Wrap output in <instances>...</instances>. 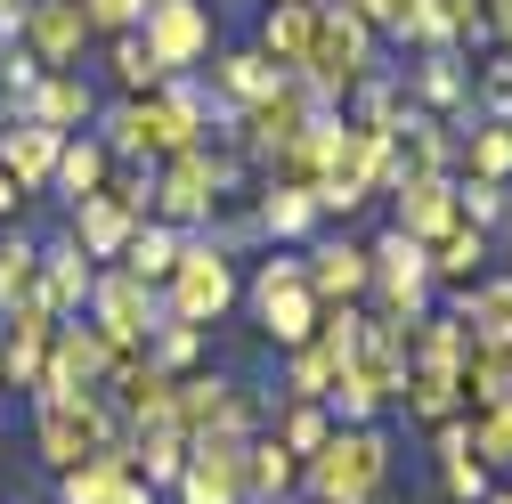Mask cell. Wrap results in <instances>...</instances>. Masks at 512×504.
<instances>
[{
	"label": "cell",
	"instance_id": "cell-30",
	"mask_svg": "<svg viewBox=\"0 0 512 504\" xmlns=\"http://www.w3.org/2000/svg\"><path fill=\"white\" fill-rule=\"evenodd\" d=\"M196 350H204V326H179V318H171V326H155V334H147V358H155L163 374L196 366Z\"/></svg>",
	"mask_w": 512,
	"mask_h": 504
},
{
	"label": "cell",
	"instance_id": "cell-23",
	"mask_svg": "<svg viewBox=\"0 0 512 504\" xmlns=\"http://www.w3.org/2000/svg\"><path fill=\"white\" fill-rule=\"evenodd\" d=\"M82 25H90V17H82V0H41V9H33V41H41L49 66L82 49Z\"/></svg>",
	"mask_w": 512,
	"mask_h": 504
},
{
	"label": "cell",
	"instance_id": "cell-19",
	"mask_svg": "<svg viewBox=\"0 0 512 504\" xmlns=\"http://www.w3.org/2000/svg\"><path fill=\"white\" fill-rule=\"evenodd\" d=\"M0 171H9L17 187H41V179L57 171V131H49V122H25V131H9V139H0Z\"/></svg>",
	"mask_w": 512,
	"mask_h": 504
},
{
	"label": "cell",
	"instance_id": "cell-20",
	"mask_svg": "<svg viewBox=\"0 0 512 504\" xmlns=\"http://www.w3.org/2000/svg\"><path fill=\"white\" fill-rule=\"evenodd\" d=\"M122 472H131V448H98V456H82V464L57 472V504H106V488Z\"/></svg>",
	"mask_w": 512,
	"mask_h": 504
},
{
	"label": "cell",
	"instance_id": "cell-21",
	"mask_svg": "<svg viewBox=\"0 0 512 504\" xmlns=\"http://www.w3.org/2000/svg\"><path fill=\"white\" fill-rule=\"evenodd\" d=\"M309 293L317 301H350V293H366V252L358 244H326V252H309Z\"/></svg>",
	"mask_w": 512,
	"mask_h": 504
},
{
	"label": "cell",
	"instance_id": "cell-43",
	"mask_svg": "<svg viewBox=\"0 0 512 504\" xmlns=\"http://www.w3.org/2000/svg\"><path fill=\"white\" fill-rule=\"evenodd\" d=\"M480 504H512V488H488V496H480Z\"/></svg>",
	"mask_w": 512,
	"mask_h": 504
},
{
	"label": "cell",
	"instance_id": "cell-44",
	"mask_svg": "<svg viewBox=\"0 0 512 504\" xmlns=\"http://www.w3.org/2000/svg\"><path fill=\"white\" fill-rule=\"evenodd\" d=\"M17 9H25V0H0V17H17Z\"/></svg>",
	"mask_w": 512,
	"mask_h": 504
},
{
	"label": "cell",
	"instance_id": "cell-35",
	"mask_svg": "<svg viewBox=\"0 0 512 504\" xmlns=\"http://www.w3.org/2000/svg\"><path fill=\"white\" fill-rule=\"evenodd\" d=\"M228 90H236V98H277L285 74L269 66V57H236V66H228Z\"/></svg>",
	"mask_w": 512,
	"mask_h": 504
},
{
	"label": "cell",
	"instance_id": "cell-13",
	"mask_svg": "<svg viewBox=\"0 0 512 504\" xmlns=\"http://www.w3.org/2000/svg\"><path fill=\"white\" fill-rule=\"evenodd\" d=\"M204 41H212V25H204L196 0H147V49H155V66H163V74L187 66Z\"/></svg>",
	"mask_w": 512,
	"mask_h": 504
},
{
	"label": "cell",
	"instance_id": "cell-40",
	"mask_svg": "<svg viewBox=\"0 0 512 504\" xmlns=\"http://www.w3.org/2000/svg\"><path fill=\"white\" fill-rule=\"evenodd\" d=\"M350 9H358V17H374V25H407L415 0H350Z\"/></svg>",
	"mask_w": 512,
	"mask_h": 504
},
{
	"label": "cell",
	"instance_id": "cell-34",
	"mask_svg": "<svg viewBox=\"0 0 512 504\" xmlns=\"http://www.w3.org/2000/svg\"><path fill=\"white\" fill-rule=\"evenodd\" d=\"M82 114H90V90L82 82H66V74L41 82V122H49V131H57V122H82Z\"/></svg>",
	"mask_w": 512,
	"mask_h": 504
},
{
	"label": "cell",
	"instance_id": "cell-3",
	"mask_svg": "<svg viewBox=\"0 0 512 504\" xmlns=\"http://www.w3.org/2000/svg\"><path fill=\"white\" fill-rule=\"evenodd\" d=\"M366 285L382 293V309H391V318H423V293H431V244H415L407 228H391L382 236L374 252H366Z\"/></svg>",
	"mask_w": 512,
	"mask_h": 504
},
{
	"label": "cell",
	"instance_id": "cell-42",
	"mask_svg": "<svg viewBox=\"0 0 512 504\" xmlns=\"http://www.w3.org/2000/svg\"><path fill=\"white\" fill-rule=\"evenodd\" d=\"M17 196H25V187H17L9 171H0V212H17Z\"/></svg>",
	"mask_w": 512,
	"mask_h": 504
},
{
	"label": "cell",
	"instance_id": "cell-36",
	"mask_svg": "<svg viewBox=\"0 0 512 504\" xmlns=\"http://www.w3.org/2000/svg\"><path fill=\"white\" fill-rule=\"evenodd\" d=\"M456 212H464L472 228L504 220V187H496V179H464V187H456Z\"/></svg>",
	"mask_w": 512,
	"mask_h": 504
},
{
	"label": "cell",
	"instance_id": "cell-8",
	"mask_svg": "<svg viewBox=\"0 0 512 504\" xmlns=\"http://www.w3.org/2000/svg\"><path fill=\"white\" fill-rule=\"evenodd\" d=\"M179 496L187 504H244V439H187L179 464Z\"/></svg>",
	"mask_w": 512,
	"mask_h": 504
},
{
	"label": "cell",
	"instance_id": "cell-15",
	"mask_svg": "<svg viewBox=\"0 0 512 504\" xmlns=\"http://www.w3.org/2000/svg\"><path fill=\"white\" fill-rule=\"evenodd\" d=\"M456 220H464V212H456V187H447L439 171H423V179H399V228H407L415 244H439Z\"/></svg>",
	"mask_w": 512,
	"mask_h": 504
},
{
	"label": "cell",
	"instance_id": "cell-31",
	"mask_svg": "<svg viewBox=\"0 0 512 504\" xmlns=\"http://www.w3.org/2000/svg\"><path fill=\"white\" fill-rule=\"evenodd\" d=\"M309 220H317V196H309V187H277V196L261 204V228H269V236H301Z\"/></svg>",
	"mask_w": 512,
	"mask_h": 504
},
{
	"label": "cell",
	"instance_id": "cell-33",
	"mask_svg": "<svg viewBox=\"0 0 512 504\" xmlns=\"http://www.w3.org/2000/svg\"><path fill=\"white\" fill-rule=\"evenodd\" d=\"M439 480H447V496H456V504H480V496H488V464H480L472 448L439 456Z\"/></svg>",
	"mask_w": 512,
	"mask_h": 504
},
{
	"label": "cell",
	"instance_id": "cell-9",
	"mask_svg": "<svg viewBox=\"0 0 512 504\" xmlns=\"http://www.w3.org/2000/svg\"><path fill=\"white\" fill-rule=\"evenodd\" d=\"M66 318H49L41 301H17L9 318H0V383L17 391H41V366H49V334Z\"/></svg>",
	"mask_w": 512,
	"mask_h": 504
},
{
	"label": "cell",
	"instance_id": "cell-7",
	"mask_svg": "<svg viewBox=\"0 0 512 504\" xmlns=\"http://www.w3.org/2000/svg\"><path fill=\"white\" fill-rule=\"evenodd\" d=\"M90 318H98V334H106L114 350H147V334H155V293H147L131 269H114V277L90 285Z\"/></svg>",
	"mask_w": 512,
	"mask_h": 504
},
{
	"label": "cell",
	"instance_id": "cell-2",
	"mask_svg": "<svg viewBox=\"0 0 512 504\" xmlns=\"http://www.w3.org/2000/svg\"><path fill=\"white\" fill-rule=\"evenodd\" d=\"M163 285H171V318L179 326H212L220 309L236 301V269H228L220 244H179V269Z\"/></svg>",
	"mask_w": 512,
	"mask_h": 504
},
{
	"label": "cell",
	"instance_id": "cell-41",
	"mask_svg": "<svg viewBox=\"0 0 512 504\" xmlns=\"http://www.w3.org/2000/svg\"><path fill=\"white\" fill-rule=\"evenodd\" d=\"M488 106H496V114H512V66H496V74H488Z\"/></svg>",
	"mask_w": 512,
	"mask_h": 504
},
{
	"label": "cell",
	"instance_id": "cell-17",
	"mask_svg": "<svg viewBox=\"0 0 512 504\" xmlns=\"http://www.w3.org/2000/svg\"><path fill=\"white\" fill-rule=\"evenodd\" d=\"M212 187H220V171H212L196 147H187V155H171V179L155 187V196H163L171 220H204V212H212Z\"/></svg>",
	"mask_w": 512,
	"mask_h": 504
},
{
	"label": "cell",
	"instance_id": "cell-29",
	"mask_svg": "<svg viewBox=\"0 0 512 504\" xmlns=\"http://www.w3.org/2000/svg\"><path fill=\"white\" fill-rule=\"evenodd\" d=\"M472 456L496 464V472H512V407H480L472 415Z\"/></svg>",
	"mask_w": 512,
	"mask_h": 504
},
{
	"label": "cell",
	"instance_id": "cell-37",
	"mask_svg": "<svg viewBox=\"0 0 512 504\" xmlns=\"http://www.w3.org/2000/svg\"><path fill=\"white\" fill-rule=\"evenodd\" d=\"M114 74L131 82V90H155V82H163V66H155L147 41H122V49H114Z\"/></svg>",
	"mask_w": 512,
	"mask_h": 504
},
{
	"label": "cell",
	"instance_id": "cell-24",
	"mask_svg": "<svg viewBox=\"0 0 512 504\" xmlns=\"http://www.w3.org/2000/svg\"><path fill=\"white\" fill-rule=\"evenodd\" d=\"M122 269H131L139 285H163V277L179 269V236H171V228H139L131 244H122Z\"/></svg>",
	"mask_w": 512,
	"mask_h": 504
},
{
	"label": "cell",
	"instance_id": "cell-10",
	"mask_svg": "<svg viewBox=\"0 0 512 504\" xmlns=\"http://www.w3.org/2000/svg\"><path fill=\"white\" fill-rule=\"evenodd\" d=\"M366 66V17L358 9H317V41H309V82L342 90Z\"/></svg>",
	"mask_w": 512,
	"mask_h": 504
},
{
	"label": "cell",
	"instance_id": "cell-38",
	"mask_svg": "<svg viewBox=\"0 0 512 504\" xmlns=\"http://www.w3.org/2000/svg\"><path fill=\"white\" fill-rule=\"evenodd\" d=\"M139 9H147V0H90V9H82V17H90V25H131Z\"/></svg>",
	"mask_w": 512,
	"mask_h": 504
},
{
	"label": "cell",
	"instance_id": "cell-32",
	"mask_svg": "<svg viewBox=\"0 0 512 504\" xmlns=\"http://www.w3.org/2000/svg\"><path fill=\"white\" fill-rule=\"evenodd\" d=\"M326 431H334V415H326V399H301V407L285 415V431H277V439H285L293 456H317V448H326Z\"/></svg>",
	"mask_w": 512,
	"mask_h": 504
},
{
	"label": "cell",
	"instance_id": "cell-14",
	"mask_svg": "<svg viewBox=\"0 0 512 504\" xmlns=\"http://www.w3.org/2000/svg\"><path fill=\"white\" fill-rule=\"evenodd\" d=\"M456 326H464L472 350H504V342H512V277H472Z\"/></svg>",
	"mask_w": 512,
	"mask_h": 504
},
{
	"label": "cell",
	"instance_id": "cell-4",
	"mask_svg": "<svg viewBox=\"0 0 512 504\" xmlns=\"http://www.w3.org/2000/svg\"><path fill=\"white\" fill-rule=\"evenodd\" d=\"M196 147V106L187 98H131L114 114V155H187Z\"/></svg>",
	"mask_w": 512,
	"mask_h": 504
},
{
	"label": "cell",
	"instance_id": "cell-18",
	"mask_svg": "<svg viewBox=\"0 0 512 504\" xmlns=\"http://www.w3.org/2000/svg\"><path fill=\"white\" fill-rule=\"evenodd\" d=\"M309 41H317V9H301V0H285V9L261 25V57L285 74V66H309Z\"/></svg>",
	"mask_w": 512,
	"mask_h": 504
},
{
	"label": "cell",
	"instance_id": "cell-16",
	"mask_svg": "<svg viewBox=\"0 0 512 504\" xmlns=\"http://www.w3.org/2000/svg\"><path fill=\"white\" fill-rule=\"evenodd\" d=\"M301 480V456L285 448V439H244V504H277L285 488Z\"/></svg>",
	"mask_w": 512,
	"mask_h": 504
},
{
	"label": "cell",
	"instance_id": "cell-6",
	"mask_svg": "<svg viewBox=\"0 0 512 504\" xmlns=\"http://www.w3.org/2000/svg\"><path fill=\"white\" fill-rule=\"evenodd\" d=\"M106 366H114V342L98 326H57L49 334V366H41V399H82L106 383Z\"/></svg>",
	"mask_w": 512,
	"mask_h": 504
},
{
	"label": "cell",
	"instance_id": "cell-12",
	"mask_svg": "<svg viewBox=\"0 0 512 504\" xmlns=\"http://www.w3.org/2000/svg\"><path fill=\"white\" fill-rule=\"evenodd\" d=\"M90 285H98V277H90V252H82V244L66 236V244H49V252H41V277H33V301L49 309V318H74V309L90 301Z\"/></svg>",
	"mask_w": 512,
	"mask_h": 504
},
{
	"label": "cell",
	"instance_id": "cell-22",
	"mask_svg": "<svg viewBox=\"0 0 512 504\" xmlns=\"http://www.w3.org/2000/svg\"><path fill=\"white\" fill-rule=\"evenodd\" d=\"M480 261H488V228H472V220H456V228L431 244V277H447V285H472Z\"/></svg>",
	"mask_w": 512,
	"mask_h": 504
},
{
	"label": "cell",
	"instance_id": "cell-5",
	"mask_svg": "<svg viewBox=\"0 0 512 504\" xmlns=\"http://www.w3.org/2000/svg\"><path fill=\"white\" fill-rule=\"evenodd\" d=\"M252 309H261V326L293 350V342H309V334H317V309H326V301L309 293L301 261H269L261 277H252Z\"/></svg>",
	"mask_w": 512,
	"mask_h": 504
},
{
	"label": "cell",
	"instance_id": "cell-39",
	"mask_svg": "<svg viewBox=\"0 0 512 504\" xmlns=\"http://www.w3.org/2000/svg\"><path fill=\"white\" fill-rule=\"evenodd\" d=\"M106 504H155V480H139V472H122V480L106 488Z\"/></svg>",
	"mask_w": 512,
	"mask_h": 504
},
{
	"label": "cell",
	"instance_id": "cell-25",
	"mask_svg": "<svg viewBox=\"0 0 512 504\" xmlns=\"http://www.w3.org/2000/svg\"><path fill=\"white\" fill-rule=\"evenodd\" d=\"M342 383V358L326 342H293V399H326Z\"/></svg>",
	"mask_w": 512,
	"mask_h": 504
},
{
	"label": "cell",
	"instance_id": "cell-27",
	"mask_svg": "<svg viewBox=\"0 0 512 504\" xmlns=\"http://www.w3.org/2000/svg\"><path fill=\"white\" fill-rule=\"evenodd\" d=\"M33 277H41V252L17 236V244H0V318H9L17 301H33Z\"/></svg>",
	"mask_w": 512,
	"mask_h": 504
},
{
	"label": "cell",
	"instance_id": "cell-26",
	"mask_svg": "<svg viewBox=\"0 0 512 504\" xmlns=\"http://www.w3.org/2000/svg\"><path fill=\"white\" fill-rule=\"evenodd\" d=\"M49 179L66 187L74 204H82V196H98V179H106V147H90V139H82V147H57V171H49Z\"/></svg>",
	"mask_w": 512,
	"mask_h": 504
},
{
	"label": "cell",
	"instance_id": "cell-45",
	"mask_svg": "<svg viewBox=\"0 0 512 504\" xmlns=\"http://www.w3.org/2000/svg\"><path fill=\"white\" fill-rule=\"evenodd\" d=\"M504 212H512V179H504Z\"/></svg>",
	"mask_w": 512,
	"mask_h": 504
},
{
	"label": "cell",
	"instance_id": "cell-11",
	"mask_svg": "<svg viewBox=\"0 0 512 504\" xmlns=\"http://www.w3.org/2000/svg\"><path fill=\"white\" fill-rule=\"evenodd\" d=\"M139 204H147V196H139L131 179H122L114 196H82V212H74V244L98 252V261H114V252L139 236Z\"/></svg>",
	"mask_w": 512,
	"mask_h": 504
},
{
	"label": "cell",
	"instance_id": "cell-28",
	"mask_svg": "<svg viewBox=\"0 0 512 504\" xmlns=\"http://www.w3.org/2000/svg\"><path fill=\"white\" fill-rule=\"evenodd\" d=\"M464 163H472V179H512V122H488V131H472V147H464Z\"/></svg>",
	"mask_w": 512,
	"mask_h": 504
},
{
	"label": "cell",
	"instance_id": "cell-1",
	"mask_svg": "<svg viewBox=\"0 0 512 504\" xmlns=\"http://www.w3.org/2000/svg\"><path fill=\"white\" fill-rule=\"evenodd\" d=\"M301 472H309L317 504H374L382 480H391V439H382L374 423H342V431H326V448H317Z\"/></svg>",
	"mask_w": 512,
	"mask_h": 504
}]
</instances>
